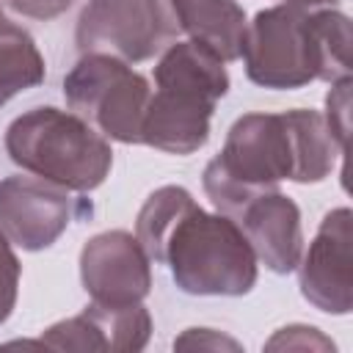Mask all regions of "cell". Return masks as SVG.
<instances>
[{
  "instance_id": "1",
  "label": "cell",
  "mask_w": 353,
  "mask_h": 353,
  "mask_svg": "<svg viewBox=\"0 0 353 353\" xmlns=\"http://www.w3.org/2000/svg\"><path fill=\"white\" fill-rule=\"evenodd\" d=\"M157 91H152L141 143L168 152L193 154L210 138V119L218 99L229 91V72L221 58L196 41H171L154 66Z\"/></svg>"
},
{
  "instance_id": "2",
  "label": "cell",
  "mask_w": 353,
  "mask_h": 353,
  "mask_svg": "<svg viewBox=\"0 0 353 353\" xmlns=\"http://www.w3.org/2000/svg\"><path fill=\"white\" fill-rule=\"evenodd\" d=\"M298 182V135L292 110L245 113L223 141V149L204 165L201 185L215 212L234 218L254 196L276 190L279 182Z\"/></svg>"
},
{
  "instance_id": "3",
  "label": "cell",
  "mask_w": 353,
  "mask_h": 353,
  "mask_svg": "<svg viewBox=\"0 0 353 353\" xmlns=\"http://www.w3.org/2000/svg\"><path fill=\"white\" fill-rule=\"evenodd\" d=\"M168 265L174 284L188 295L237 298L256 284V254L243 229L190 201L165 234L157 259Z\"/></svg>"
},
{
  "instance_id": "4",
  "label": "cell",
  "mask_w": 353,
  "mask_h": 353,
  "mask_svg": "<svg viewBox=\"0 0 353 353\" xmlns=\"http://www.w3.org/2000/svg\"><path fill=\"white\" fill-rule=\"evenodd\" d=\"M8 157L28 174L44 176L72 193L105 182L113 165L110 141L74 110L33 108L6 130Z\"/></svg>"
},
{
  "instance_id": "5",
  "label": "cell",
  "mask_w": 353,
  "mask_h": 353,
  "mask_svg": "<svg viewBox=\"0 0 353 353\" xmlns=\"http://www.w3.org/2000/svg\"><path fill=\"white\" fill-rule=\"evenodd\" d=\"M63 97L69 108L105 138L141 143V124L152 88L127 61L105 52H83L63 77Z\"/></svg>"
},
{
  "instance_id": "6",
  "label": "cell",
  "mask_w": 353,
  "mask_h": 353,
  "mask_svg": "<svg viewBox=\"0 0 353 353\" xmlns=\"http://www.w3.org/2000/svg\"><path fill=\"white\" fill-rule=\"evenodd\" d=\"M179 28L168 0H88L77 17L80 52H105L127 63L160 55Z\"/></svg>"
},
{
  "instance_id": "7",
  "label": "cell",
  "mask_w": 353,
  "mask_h": 353,
  "mask_svg": "<svg viewBox=\"0 0 353 353\" xmlns=\"http://www.w3.org/2000/svg\"><path fill=\"white\" fill-rule=\"evenodd\" d=\"M243 63L251 83L290 91L317 80V55L309 11L295 6L262 8L245 28Z\"/></svg>"
},
{
  "instance_id": "8",
  "label": "cell",
  "mask_w": 353,
  "mask_h": 353,
  "mask_svg": "<svg viewBox=\"0 0 353 353\" xmlns=\"http://www.w3.org/2000/svg\"><path fill=\"white\" fill-rule=\"evenodd\" d=\"M80 212H85V201L44 176L0 179V232L22 251L50 248Z\"/></svg>"
},
{
  "instance_id": "9",
  "label": "cell",
  "mask_w": 353,
  "mask_h": 353,
  "mask_svg": "<svg viewBox=\"0 0 353 353\" xmlns=\"http://www.w3.org/2000/svg\"><path fill=\"white\" fill-rule=\"evenodd\" d=\"M80 281L97 303H141L152 290V259L132 232H99L80 251Z\"/></svg>"
},
{
  "instance_id": "10",
  "label": "cell",
  "mask_w": 353,
  "mask_h": 353,
  "mask_svg": "<svg viewBox=\"0 0 353 353\" xmlns=\"http://www.w3.org/2000/svg\"><path fill=\"white\" fill-rule=\"evenodd\" d=\"M350 210H331L298 259V284L301 295L325 314H350L353 287H350V262H353V234H350Z\"/></svg>"
},
{
  "instance_id": "11",
  "label": "cell",
  "mask_w": 353,
  "mask_h": 353,
  "mask_svg": "<svg viewBox=\"0 0 353 353\" xmlns=\"http://www.w3.org/2000/svg\"><path fill=\"white\" fill-rule=\"evenodd\" d=\"M152 336V314L143 303L108 306L91 301L80 314L50 325L41 334V347L55 350H143Z\"/></svg>"
},
{
  "instance_id": "12",
  "label": "cell",
  "mask_w": 353,
  "mask_h": 353,
  "mask_svg": "<svg viewBox=\"0 0 353 353\" xmlns=\"http://www.w3.org/2000/svg\"><path fill=\"white\" fill-rule=\"evenodd\" d=\"M232 221L243 229L256 262H262L268 270L284 276L298 268L303 251V226L301 210L287 193L279 188L265 190L254 196Z\"/></svg>"
},
{
  "instance_id": "13",
  "label": "cell",
  "mask_w": 353,
  "mask_h": 353,
  "mask_svg": "<svg viewBox=\"0 0 353 353\" xmlns=\"http://www.w3.org/2000/svg\"><path fill=\"white\" fill-rule=\"evenodd\" d=\"M176 28L215 58L237 61L245 41V11L234 0H168Z\"/></svg>"
},
{
  "instance_id": "14",
  "label": "cell",
  "mask_w": 353,
  "mask_h": 353,
  "mask_svg": "<svg viewBox=\"0 0 353 353\" xmlns=\"http://www.w3.org/2000/svg\"><path fill=\"white\" fill-rule=\"evenodd\" d=\"M44 80V55L33 36L14 22L0 25V105Z\"/></svg>"
},
{
  "instance_id": "15",
  "label": "cell",
  "mask_w": 353,
  "mask_h": 353,
  "mask_svg": "<svg viewBox=\"0 0 353 353\" xmlns=\"http://www.w3.org/2000/svg\"><path fill=\"white\" fill-rule=\"evenodd\" d=\"M314 55H317V80L336 83L350 77V19L334 8H314L309 11Z\"/></svg>"
},
{
  "instance_id": "16",
  "label": "cell",
  "mask_w": 353,
  "mask_h": 353,
  "mask_svg": "<svg viewBox=\"0 0 353 353\" xmlns=\"http://www.w3.org/2000/svg\"><path fill=\"white\" fill-rule=\"evenodd\" d=\"M190 201H196V199L182 185H163L154 193H149V199L143 201V207L135 218V237L152 262L157 259L165 234L171 232V226L176 223V218L182 215V210Z\"/></svg>"
},
{
  "instance_id": "17",
  "label": "cell",
  "mask_w": 353,
  "mask_h": 353,
  "mask_svg": "<svg viewBox=\"0 0 353 353\" xmlns=\"http://www.w3.org/2000/svg\"><path fill=\"white\" fill-rule=\"evenodd\" d=\"M350 77H342L336 83H331V91L325 94V124L331 130V135L336 138V143L345 149L347 143V132H350Z\"/></svg>"
},
{
  "instance_id": "18",
  "label": "cell",
  "mask_w": 353,
  "mask_h": 353,
  "mask_svg": "<svg viewBox=\"0 0 353 353\" xmlns=\"http://www.w3.org/2000/svg\"><path fill=\"white\" fill-rule=\"evenodd\" d=\"M268 350H331L334 353V342L314 325H303V323H292L279 328L268 342Z\"/></svg>"
},
{
  "instance_id": "19",
  "label": "cell",
  "mask_w": 353,
  "mask_h": 353,
  "mask_svg": "<svg viewBox=\"0 0 353 353\" xmlns=\"http://www.w3.org/2000/svg\"><path fill=\"white\" fill-rule=\"evenodd\" d=\"M19 292V259L11 240L0 232V325L11 317Z\"/></svg>"
},
{
  "instance_id": "20",
  "label": "cell",
  "mask_w": 353,
  "mask_h": 353,
  "mask_svg": "<svg viewBox=\"0 0 353 353\" xmlns=\"http://www.w3.org/2000/svg\"><path fill=\"white\" fill-rule=\"evenodd\" d=\"M176 350H232L240 353L243 345L215 328H188L174 339Z\"/></svg>"
},
{
  "instance_id": "21",
  "label": "cell",
  "mask_w": 353,
  "mask_h": 353,
  "mask_svg": "<svg viewBox=\"0 0 353 353\" xmlns=\"http://www.w3.org/2000/svg\"><path fill=\"white\" fill-rule=\"evenodd\" d=\"M17 14L30 19H55L61 17L74 0H6Z\"/></svg>"
},
{
  "instance_id": "22",
  "label": "cell",
  "mask_w": 353,
  "mask_h": 353,
  "mask_svg": "<svg viewBox=\"0 0 353 353\" xmlns=\"http://www.w3.org/2000/svg\"><path fill=\"white\" fill-rule=\"evenodd\" d=\"M284 3L287 6H295V8H303V11H314V8H328L336 0H284Z\"/></svg>"
},
{
  "instance_id": "23",
  "label": "cell",
  "mask_w": 353,
  "mask_h": 353,
  "mask_svg": "<svg viewBox=\"0 0 353 353\" xmlns=\"http://www.w3.org/2000/svg\"><path fill=\"white\" fill-rule=\"evenodd\" d=\"M8 19H6V14H3V6H0V25H6Z\"/></svg>"
}]
</instances>
